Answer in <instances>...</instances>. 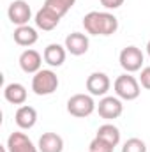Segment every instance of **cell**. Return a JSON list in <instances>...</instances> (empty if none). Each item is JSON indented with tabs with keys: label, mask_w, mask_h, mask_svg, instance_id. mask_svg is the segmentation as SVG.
I'll return each mask as SVG.
<instances>
[{
	"label": "cell",
	"mask_w": 150,
	"mask_h": 152,
	"mask_svg": "<svg viewBox=\"0 0 150 152\" xmlns=\"http://www.w3.org/2000/svg\"><path fill=\"white\" fill-rule=\"evenodd\" d=\"M83 27L90 36H113L118 30V20L106 11H90L83 16Z\"/></svg>",
	"instance_id": "cell-1"
},
{
	"label": "cell",
	"mask_w": 150,
	"mask_h": 152,
	"mask_svg": "<svg viewBox=\"0 0 150 152\" xmlns=\"http://www.w3.org/2000/svg\"><path fill=\"white\" fill-rule=\"evenodd\" d=\"M113 88H115V94L117 97L124 99V101H134L138 99L141 88H140V81L131 76V73H125V75H120L115 83H113Z\"/></svg>",
	"instance_id": "cell-2"
},
{
	"label": "cell",
	"mask_w": 150,
	"mask_h": 152,
	"mask_svg": "<svg viewBox=\"0 0 150 152\" xmlns=\"http://www.w3.org/2000/svg\"><path fill=\"white\" fill-rule=\"evenodd\" d=\"M58 88V76L51 69H41L32 78V90L37 96H50Z\"/></svg>",
	"instance_id": "cell-3"
},
{
	"label": "cell",
	"mask_w": 150,
	"mask_h": 152,
	"mask_svg": "<svg viewBox=\"0 0 150 152\" xmlns=\"http://www.w3.org/2000/svg\"><path fill=\"white\" fill-rule=\"evenodd\" d=\"M95 110H97V106L90 94H74L67 101V112L78 118H85V117L92 115Z\"/></svg>",
	"instance_id": "cell-4"
},
{
	"label": "cell",
	"mask_w": 150,
	"mask_h": 152,
	"mask_svg": "<svg viewBox=\"0 0 150 152\" xmlns=\"http://www.w3.org/2000/svg\"><path fill=\"white\" fill-rule=\"evenodd\" d=\"M118 62L125 73H136L143 66V53L138 46H125L118 55Z\"/></svg>",
	"instance_id": "cell-5"
},
{
	"label": "cell",
	"mask_w": 150,
	"mask_h": 152,
	"mask_svg": "<svg viewBox=\"0 0 150 152\" xmlns=\"http://www.w3.org/2000/svg\"><path fill=\"white\" fill-rule=\"evenodd\" d=\"M7 16L11 20V23H14L16 27L28 25V21L32 18V9H30L28 2H25V0H14V2H11V5L7 9Z\"/></svg>",
	"instance_id": "cell-6"
},
{
	"label": "cell",
	"mask_w": 150,
	"mask_h": 152,
	"mask_svg": "<svg viewBox=\"0 0 150 152\" xmlns=\"http://www.w3.org/2000/svg\"><path fill=\"white\" fill-rule=\"evenodd\" d=\"M124 112V104L120 101V97H113V96H104L99 104H97V113L104 120H113L118 118Z\"/></svg>",
	"instance_id": "cell-7"
},
{
	"label": "cell",
	"mask_w": 150,
	"mask_h": 152,
	"mask_svg": "<svg viewBox=\"0 0 150 152\" xmlns=\"http://www.w3.org/2000/svg\"><path fill=\"white\" fill-rule=\"evenodd\" d=\"M111 87V81L106 73H101V71H95L87 78V90L90 96H106V92L110 90Z\"/></svg>",
	"instance_id": "cell-8"
},
{
	"label": "cell",
	"mask_w": 150,
	"mask_h": 152,
	"mask_svg": "<svg viewBox=\"0 0 150 152\" xmlns=\"http://www.w3.org/2000/svg\"><path fill=\"white\" fill-rule=\"evenodd\" d=\"M7 151L9 152H39V147L34 145V142L25 133H11L7 138Z\"/></svg>",
	"instance_id": "cell-9"
},
{
	"label": "cell",
	"mask_w": 150,
	"mask_h": 152,
	"mask_svg": "<svg viewBox=\"0 0 150 152\" xmlns=\"http://www.w3.org/2000/svg\"><path fill=\"white\" fill-rule=\"evenodd\" d=\"M42 58H44V57H41L39 51L28 48V50H25V51L20 55V67H21V71L27 73V75H36L37 71H41Z\"/></svg>",
	"instance_id": "cell-10"
},
{
	"label": "cell",
	"mask_w": 150,
	"mask_h": 152,
	"mask_svg": "<svg viewBox=\"0 0 150 152\" xmlns=\"http://www.w3.org/2000/svg\"><path fill=\"white\" fill-rule=\"evenodd\" d=\"M44 62L51 67H60L64 62H66V57H67V50L66 46L58 44V42H51L44 48Z\"/></svg>",
	"instance_id": "cell-11"
},
{
	"label": "cell",
	"mask_w": 150,
	"mask_h": 152,
	"mask_svg": "<svg viewBox=\"0 0 150 152\" xmlns=\"http://www.w3.org/2000/svg\"><path fill=\"white\" fill-rule=\"evenodd\" d=\"M88 37L85 36V34H81V32H73V34H69L67 37H66V50L71 53V55H74V57H81V55H85L87 51H88Z\"/></svg>",
	"instance_id": "cell-12"
},
{
	"label": "cell",
	"mask_w": 150,
	"mask_h": 152,
	"mask_svg": "<svg viewBox=\"0 0 150 152\" xmlns=\"http://www.w3.org/2000/svg\"><path fill=\"white\" fill-rule=\"evenodd\" d=\"M14 122L20 129H32L37 122V112L34 106H28V104H21L16 115H14Z\"/></svg>",
	"instance_id": "cell-13"
},
{
	"label": "cell",
	"mask_w": 150,
	"mask_h": 152,
	"mask_svg": "<svg viewBox=\"0 0 150 152\" xmlns=\"http://www.w3.org/2000/svg\"><path fill=\"white\" fill-rule=\"evenodd\" d=\"M39 152H62L64 151V140L57 133H44L39 138Z\"/></svg>",
	"instance_id": "cell-14"
},
{
	"label": "cell",
	"mask_w": 150,
	"mask_h": 152,
	"mask_svg": "<svg viewBox=\"0 0 150 152\" xmlns=\"http://www.w3.org/2000/svg\"><path fill=\"white\" fill-rule=\"evenodd\" d=\"M12 37H14V42L20 44V46H32V44L37 42L39 34L34 27H30V25H21V27H16Z\"/></svg>",
	"instance_id": "cell-15"
},
{
	"label": "cell",
	"mask_w": 150,
	"mask_h": 152,
	"mask_svg": "<svg viewBox=\"0 0 150 152\" xmlns=\"http://www.w3.org/2000/svg\"><path fill=\"white\" fill-rule=\"evenodd\" d=\"M4 97L11 104H25V101H27V88L21 83H9L4 88Z\"/></svg>",
	"instance_id": "cell-16"
},
{
	"label": "cell",
	"mask_w": 150,
	"mask_h": 152,
	"mask_svg": "<svg viewBox=\"0 0 150 152\" xmlns=\"http://www.w3.org/2000/svg\"><path fill=\"white\" fill-rule=\"evenodd\" d=\"M34 21H36V27H37V28L50 32V30H53V28L60 23V18H58V16H55L53 12H50L48 9L41 7L37 12H36Z\"/></svg>",
	"instance_id": "cell-17"
},
{
	"label": "cell",
	"mask_w": 150,
	"mask_h": 152,
	"mask_svg": "<svg viewBox=\"0 0 150 152\" xmlns=\"http://www.w3.org/2000/svg\"><path fill=\"white\" fill-rule=\"evenodd\" d=\"M95 136L101 138V140H104V142H108L113 147H117V145L120 143V131H118V127L113 126V124H103V126H99Z\"/></svg>",
	"instance_id": "cell-18"
},
{
	"label": "cell",
	"mask_w": 150,
	"mask_h": 152,
	"mask_svg": "<svg viewBox=\"0 0 150 152\" xmlns=\"http://www.w3.org/2000/svg\"><path fill=\"white\" fill-rule=\"evenodd\" d=\"M76 4V0H44V9H48L50 12H53L55 16H58L62 20L64 14L69 12V9Z\"/></svg>",
	"instance_id": "cell-19"
},
{
	"label": "cell",
	"mask_w": 150,
	"mask_h": 152,
	"mask_svg": "<svg viewBox=\"0 0 150 152\" xmlns=\"http://www.w3.org/2000/svg\"><path fill=\"white\" fill-rule=\"evenodd\" d=\"M122 152H147V145L143 140L140 138H129L124 147H122Z\"/></svg>",
	"instance_id": "cell-20"
},
{
	"label": "cell",
	"mask_w": 150,
	"mask_h": 152,
	"mask_svg": "<svg viewBox=\"0 0 150 152\" xmlns=\"http://www.w3.org/2000/svg\"><path fill=\"white\" fill-rule=\"evenodd\" d=\"M88 151H90V152H113V151H115V147L110 145L108 142H104V140H101V138H97V136H95V138L90 142Z\"/></svg>",
	"instance_id": "cell-21"
},
{
	"label": "cell",
	"mask_w": 150,
	"mask_h": 152,
	"mask_svg": "<svg viewBox=\"0 0 150 152\" xmlns=\"http://www.w3.org/2000/svg\"><path fill=\"white\" fill-rule=\"evenodd\" d=\"M140 83H141V87H143V88L150 90V66H147V67H143V69H141Z\"/></svg>",
	"instance_id": "cell-22"
},
{
	"label": "cell",
	"mask_w": 150,
	"mask_h": 152,
	"mask_svg": "<svg viewBox=\"0 0 150 152\" xmlns=\"http://www.w3.org/2000/svg\"><path fill=\"white\" fill-rule=\"evenodd\" d=\"M125 0H101V5L106 9H118L120 5H124Z\"/></svg>",
	"instance_id": "cell-23"
},
{
	"label": "cell",
	"mask_w": 150,
	"mask_h": 152,
	"mask_svg": "<svg viewBox=\"0 0 150 152\" xmlns=\"http://www.w3.org/2000/svg\"><path fill=\"white\" fill-rule=\"evenodd\" d=\"M147 53H149V57H150V41H149V44H147Z\"/></svg>",
	"instance_id": "cell-24"
},
{
	"label": "cell",
	"mask_w": 150,
	"mask_h": 152,
	"mask_svg": "<svg viewBox=\"0 0 150 152\" xmlns=\"http://www.w3.org/2000/svg\"><path fill=\"white\" fill-rule=\"evenodd\" d=\"M88 152H90V151H88Z\"/></svg>",
	"instance_id": "cell-25"
}]
</instances>
